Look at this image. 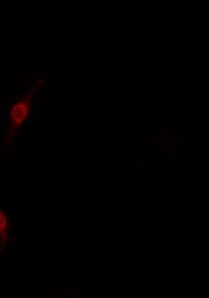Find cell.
Segmentation results:
<instances>
[{
	"label": "cell",
	"mask_w": 209,
	"mask_h": 298,
	"mask_svg": "<svg viewBox=\"0 0 209 298\" xmlns=\"http://www.w3.org/2000/svg\"><path fill=\"white\" fill-rule=\"evenodd\" d=\"M28 116V105L25 103H17L12 107L11 118L16 125L21 123Z\"/></svg>",
	"instance_id": "6da1fadb"
},
{
	"label": "cell",
	"mask_w": 209,
	"mask_h": 298,
	"mask_svg": "<svg viewBox=\"0 0 209 298\" xmlns=\"http://www.w3.org/2000/svg\"><path fill=\"white\" fill-rule=\"evenodd\" d=\"M6 225H7V218H6L4 212L0 211V233H4Z\"/></svg>",
	"instance_id": "7a4b0ae2"
}]
</instances>
